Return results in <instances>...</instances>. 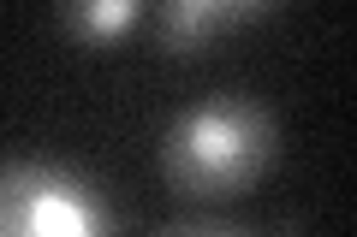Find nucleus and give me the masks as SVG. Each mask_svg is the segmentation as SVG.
Instances as JSON below:
<instances>
[{
	"label": "nucleus",
	"instance_id": "f257e3e1",
	"mask_svg": "<svg viewBox=\"0 0 357 237\" xmlns=\"http://www.w3.org/2000/svg\"><path fill=\"white\" fill-rule=\"evenodd\" d=\"M280 125L274 113L250 95H215L203 107H185L167 125L161 142V172L178 196L191 202H227L250 190L274 166Z\"/></svg>",
	"mask_w": 357,
	"mask_h": 237
},
{
	"label": "nucleus",
	"instance_id": "f03ea898",
	"mask_svg": "<svg viewBox=\"0 0 357 237\" xmlns=\"http://www.w3.org/2000/svg\"><path fill=\"white\" fill-rule=\"evenodd\" d=\"M0 237H119L102 184L54 161L0 166Z\"/></svg>",
	"mask_w": 357,
	"mask_h": 237
},
{
	"label": "nucleus",
	"instance_id": "7ed1b4c3",
	"mask_svg": "<svg viewBox=\"0 0 357 237\" xmlns=\"http://www.w3.org/2000/svg\"><path fill=\"white\" fill-rule=\"evenodd\" d=\"M268 6L262 0H167L161 13H155V36H161L167 54H197L208 48V36L238 18H262Z\"/></svg>",
	"mask_w": 357,
	"mask_h": 237
},
{
	"label": "nucleus",
	"instance_id": "20e7f679",
	"mask_svg": "<svg viewBox=\"0 0 357 237\" xmlns=\"http://www.w3.org/2000/svg\"><path fill=\"white\" fill-rule=\"evenodd\" d=\"M143 18V6L137 0H84V6H72L66 13V30H72L77 42H114V36H126L131 24Z\"/></svg>",
	"mask_w": 357,
	"mask_h": 237
},
{
	"label": "nucleus",
	"instance_id": "39448f33",
	"mask_svg": "<svg viewBox=\"0 0 357 237\" xmlns=\"http://www.w3.org/2000/svg\"><path fill=\"white\" fill-rule=\"evenodd\" d=\"M155 237H256V231H244V225H232V220H215V213H191V220L161 225Z\"/></svg>",
	"mask_w": 357,
	"mask_h": 237
}]
</instances>
